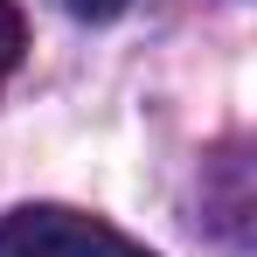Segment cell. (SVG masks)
I'll list each match as a JSON object with an SVG mask.
<instances>
[{"label": "cell", "mask_w": 257, "mask_h": 257, "mask_svg": "<svg viewBox=\"0 0 257 257\" xmlns=\"http://www.w3.org/2000/svg\"><path fill=\"white\" fill-rule=\"evenodd\" d=\"M0 257H153L132 243L125 229H111L104 215L63 209V202H28V209L0 215Z\"/></svg>", "instance_id": "6da1fadb"}, {"label": "cell", "mask_w": 257, "mask_h": 257, "mask_svg": "<svg viewBox=\"0 0 257 257\" xmlns=\"http://www.w3.org/2000/svg\"><path fill=\"white\" fill-rule=\"evenodd\" d=\"M21 49H28V14H21L14 0H0V84L14 77V63H21Z\"/></svg>", "instance_id": "7a4b0ae2"}, {"label": "cell", "mask_w": 257, "mask_h": 257, "mask_svg": "<svg viewBox=\"0 0 257 257\" xmlns=\"http://www.w3.org/2000/svg\"><path fill=\"white\" fill-rule=\"evenodd\" d=\"M63 7H70L77 21H118V14H125L132 0H63Z\"/></svg>", "instance_id": "3957f363"}]
</instances>
